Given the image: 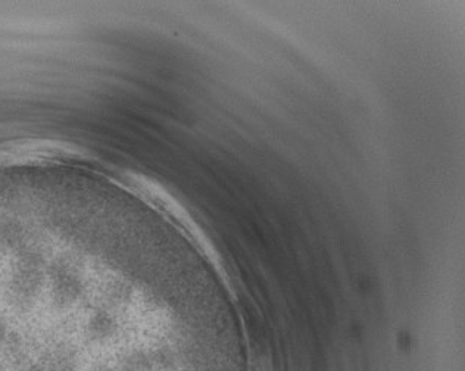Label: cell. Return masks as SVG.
I'll list each match as a JSON object with an SVG mask.
<instances>
[{
	"instance_id": "cell-2",
	"label": "cell",
	"mask_w": 465,
	"mask_h": 371,
	"mask_svg": "<svg viewBox=\"0 0 465 371\" xmlns=\"http://www.w3.org/2000/svg\"><path fill=\"white\" fill-rule=\"evenodd\" d=\"M120 371H152L150 360L143 354H131L120 364Z\"/></svg>"
},
{
	"instance_id": "cell-1",
	"label": "cell",
	"mask_w": 465,
	"mask_h": 371,
	"mask_svg": "<svg viewBox=\"0 0 465 371\" xmlns=\"http://www.w3.org/2000/svg\"><path fill=\"white\" fill-rule=\"evenodd\" d=\"M115 321L106 311H98L87 324V333L98 340L108 339L115 333Z\"/></svg>"
},
{
	"instance_id": "cell-3",
	"label": "cell",
	"mask_w": 465,
	"mask_h": 371,
	"mask_svg": "<svg viewBox=\"0 0 465 371\" xmlns=\"http://www.w3.org/2000/svg\"><path fill=\"white\" fill-rule=\"evenodd\" d=\"M93 371H113L106 364H99Z\"/></svg>"
}]
</instances>
